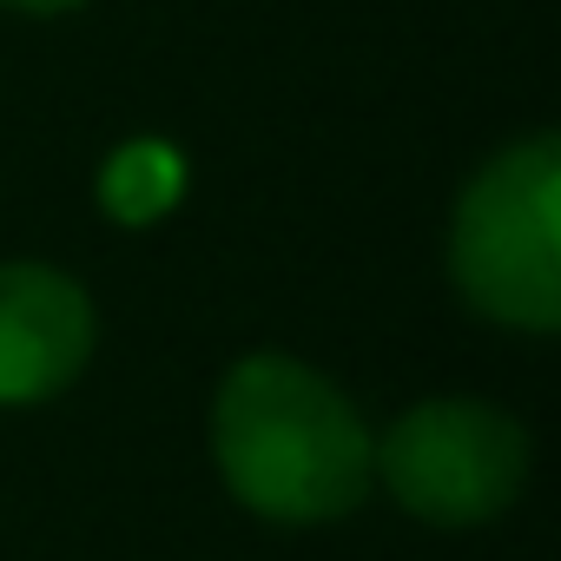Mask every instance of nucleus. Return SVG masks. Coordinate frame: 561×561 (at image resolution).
Instances as JSON below:
<instances>
[{
    "label": "nucleus",
    "instance_id": "2",
    "mask_svg": "<svg viewBox=\"0 0 561 561\" xmlns=\"http://www.w3.org/2000/svg\"><path fill=\"white\" fill-rule=\"evenodd\" d=\"M456 291L502 331L561 324V139L535 133L502 146L449 218Z\"/></svg>",
    "mask_w": 561,
    "mask_h": 561
},
{
    "label": "nucleus",
    "instance_id": "1",
    "mask_svg": "<svg viewBox=\"0 0 561 561\" xmlns=\"http://www.w3.org/2000/svg\"><path fill=\"white\" fill-rule=\"evenodd\" d=\"M211 456L251 515L285 528L337 522L370 495V430L357 403L285 351H257L225 370Z\"/></svg>",
    "mask_w": 561,
    "mask_h": 561
},
{
    "label": "nucleus",
    "instance_id": "5",
    "mask_svg": "<svg viewBox=\"0 0 561 561\" xmlns=\"http://www.w3.org/2000/svg\"><path fill=\"white\" fill-rule=\"evenodd\" d=\"M179 192H185V165H179V152L159 146V139L119 146L113 165H106V179H100V198H106V211H113L119 225H152V218H165Z\"/></svg>",
    "mask_w": 561,
    "mask_h": 561
},
{
    "label": "nucleus",
    "instance_id": "6",
    "mask_svg": "<svg viewBox=\"0 0 561 561\" xmlns=\"http://www.w3.org/2000/svg\"><path fill=\"white\" fill-rule=\"evenodd\" d=\"M8 14H73V8H87V0H0Z\"/></svg>",
    "mask_w": 561,
    "mask_h": 561
},
{
    "label": "nucleus",
    "instance_id": "4",
    "mask_svg": "<svg viewBox=\"0 0 561 561\" xmlns=\"http://www.w3.org/2000/svg\"><path fill=\"white\" fill-rule=\"evenodd\" d=\"M93 357V298L54 264H0V403H47Z\"/></svg>",
    "mask_w": 561,
    "mask_h": 561
},
{
    "label": "nucleus",
    "instance_id": "3",
    "mask_svg": "<svg viewBox=\"0 0 561 561\" xmlns=\"http://www.w3.org/2000/svg\"><path fill=\"white\" fill-rule=\"evenodd\" d=\"M370 482H383L430 528H476L522 495L528 436L495 403L436 397L403 410L383 443H370Z\"/></svg>",
    "mask_w": 561,
    "mask_h": 561
}]
</instances>
